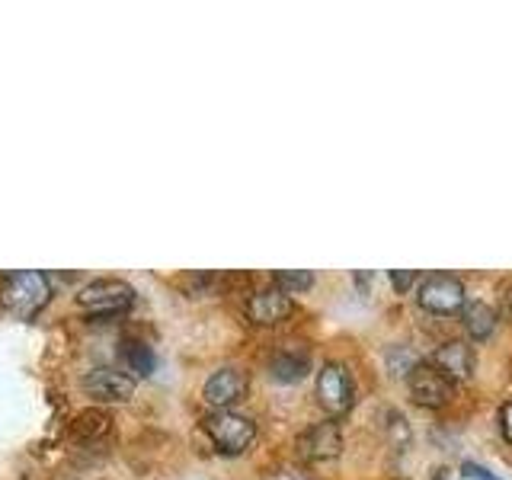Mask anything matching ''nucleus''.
Instances as JSON below:
<instances>
[{"label":"nucleus","instance_id":"1","mask_svg":"<svg viewBox=\"0 0 512 480\" xmlns=\"http://www.w3.org/2000/svg\"><path fill=\"white\" fill-rule=\"evenodd\" d=\"M48 301H52V279L39 269L10 272L0 282V304L16 320H32Z\"/></svg>","mask_w":512,"mask_h":480},{"label":"nucleus","instance_id":"2","mask_svg":"<svg viewBox=\"0 0 512 480\" xmlns=\"http://www.w3.org/2000/svg\"><path fill=\"white\" fill-rule=\"evenodd\" d=\"M202 429L221 455H244L256 439V423L234 410H212L202 420Z\"/></svg>","mask_w":512,"mask_h":480},{"label":"nucleus","instance_id":"3","mask_svg":"<svg viewBox=\"0 0 512 480\" xmlns=\"http://www.w3.org/2000/svg\"><path fill=\"white\" fill-rule=\"evenodd\" d=\"M135 288L122 279H93L77 292V308L90 317H116L135 304Z\"/></svg>","mask_w":512,"mask_h":480},{"label":"nucleus","instance_id":"4","mask_svg":"<svg viewBox=\"0 0 512 480\" xmlns=\"http://www.w3.org/2000/svg\"><path fill=\"white\" fill-rule=\"evenodd\" d=\"M416 301L429 314H455L464 308V285L452 272H429L416 285Z\"/></svg>","mask_w":512,"mask_h":480},{"label":"nucleus","instance_id":"5","mask_svg":"<svg viewBox=\"0 0 512 480\" xmlns=\"http://www.w3.org/2000/svg\"><path fill=\"white\" fill-rule=\"evenodd\" d=\"M317 404L330 416H343L356 404V381L340 362H327L317 372Z\"/></svg>","mask_w":512,"mask_h":480},{"label":"nucleus","instance_id":"6","mask_svg":"<svg viewBox=\"0 0 512 480\" xmlns=\"http://www.w3.org/2000/svg\"><path fill=\"white\" fill-rule=\"evenodd\" d=\"M407 388H410V397L416 400V404L426 407V410L448 407V404H452V397H455V381L445 378L432 362H416L410 368Z\"/></svg>","mask_w":512,"mask_h":480},{"label":"nucleus","instance_id":"7","mask_svg":"<svg viewBox=\"0 0 512 480\" xmlns=\"http://www.w3.org/2000/svg\"><path fill=\"white\" fill-rule=\"evenodd\" d=\"M135 388H138V378L112 365L90 368L84 375V391L93 400H100V404H125V400H132Z\"/></svg>","mask_w":512,"mask_h":480},{"label":"nucleus","instance_id":"8","mask_svg":"<svg viewBox=\"0 0 512 480\" xmlns=\"http://www.w3.org/2000/svg\"><path fill=\"white\" fill-rule=\"evenodd\" d=\"M295 448H298L301 461H311V464L333 461V458H340V452H343V432L333 420L314 423V426H308L301 432Z\"/></svg>","mask_w":512,"mask_h":480},{"label":"nucleus","instance_id":"9","mask_svg":"<svg viewBox=\"0 0 512 480\" xmlns=\"http://www.w3.org/2000/svg\"><path fill=\"white\" fill-rule=\"evenodd\" d=\"M247 391H250L247 372H240V368H218L215 375H208L202 397L212 410H231L247 397Z\"/></svg>","mask_w":512,"mask_h":480},{"label":"nucleus","instance_id":"10","mask_svg":"<svg viewBox=\"0 0 512 480\" xmlns=\"http://www.w3.org/2000/svg\"><path fill=\"white\" fill-rule=\"evenodd\" d=\"M292 311H295L292 295H285L276 285L260 288V292H253L247 298V317L256 327H276L285 317H292Z\"/></svg>","mask_w":512,"mask_h":480},{"label":"nucleus","instance_id":"11","mask_svg":"<svg viewBox=\"0 0 512 480\" xmlns=\"http://www.w3.org/2000/svg\"><path fill=\"white\" fill-rule=\"evenodd\" d=\"M429 362L436 365L445 378H452V381H468V378H474V368H477L474 349L468 343H461V340L442 343L436 352H432Z\"/></svg>","mask_w":512,"mask_h":480},{"label":"nucleus","instance_id":"12","mask_svg":"<svg viewBox=\"0 0 512 480\" xmlns=\"http://www.w3.org/2000/svg\"><path fill=\"white\" fill-rule=\"evenodd\" d=\"M311 372V356L298 349H282L269 359V375L282 384H295Z\"/></svg>","mask_w":512,"mask_h":480},{"label":"nucleus","instance_id":"13","mask_svg":"<svg viewBox=\"0 0 512 480\" xmlns=\"http://www.w3.org/2000/svg\"><path fill=\"white\" fill-rule=\"evenodd\" d=\"M461 324H464V333L471 336V340H487V336L496 330V311L484 301H468L461 308Z\"/></svg>","mask_w":512,"mask_h":480},{"label":"nucleus","instance_id":"14","mask_svg":"<svg viewBox=\"0 0 512 480\" xmlns=\"http://www.w3.org/2000/svg\"><path fill=\"white\" fill-rule=\"evenodd\" d=\"M122 359L128 365V372H132L135 378H148L154 368H157V356L151 346H144L138 340H128L122 343Z\"/></svg>","mask_w":512,"mask_h":480},{"label":"nucleus","instance_id":"15","mask_svg":"<svg viewBox=\"0 0 512 480\" xmlns=\"http://www.w3.org/2000/svg\"><path fill=\"white\" fill-rule=\"evenodd\" d=\"M272 285L282 288L285 295L308 292V288L314 285V272H308V269H279V272H272Z\"/></svg>","mask_w":512,"mask_h":480},{"label":"nucleus","instance_id":"16","mask_svg":"<svg viewBox=\"0 0 512 480\" xmlns=\"http://www.w3.org/2000/svg\"><path fill=\"white\" fill-rule=\"evenodd\" d=\"M109 416L100 413V410H87V413H80L77 420H74V436L77 439H96V436H103V432L109 429Z\"/></svg>","mask_w":512,"mask_h":480},{"label":"nucleus","instance_id":"17","mask_svg":"<svg viewBox=\"0 0 512 480\" xmlns=\"http://www.w3.org/2000/svg\"><path fill=\"white\" fill-rule=\"evenodd\" d=\"M391 285H394V292H400V295H404L407 292V288L416 282V279H420V276H416V272L413 269H404V272H400V269H391Z\"/></svg>","mask_w":512,"mask_h":480},{"label":"nucleus","instance_id":"18","mask_svg":"<svg viewBox=\"0 0 512 480\" xmlns=\"http://www.w3.org/2000/svg\"><path fill=\"white\" fill-rule=\"evenodd\" d=\"M496 420H500V432H503V439L512 445V400H509V404H503V407H500V416H496Z\"/></svg>","mask_w":512,"mask_h":480}]
</instances>
